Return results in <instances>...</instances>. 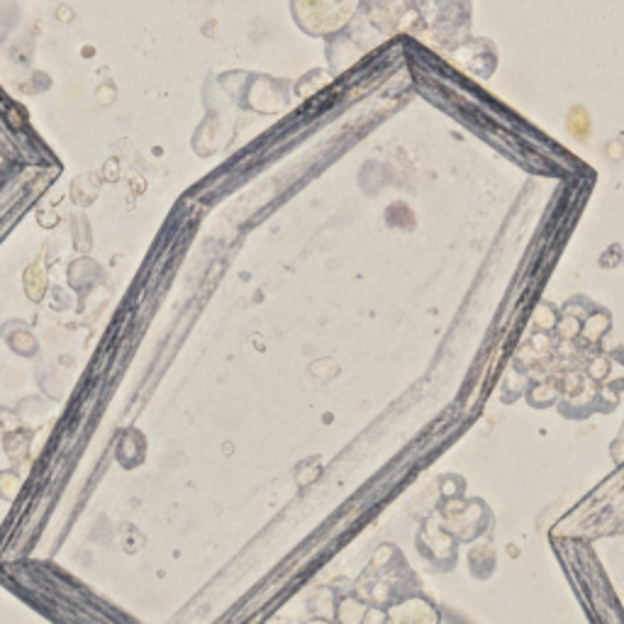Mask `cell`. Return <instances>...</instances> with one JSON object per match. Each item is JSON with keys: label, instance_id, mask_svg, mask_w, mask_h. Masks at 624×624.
I'll list each match as a JSON object with an SVG mask.
<instances>
[{"label": "cell", "instance_id": "1", "mask_svg": "<svg viewBox=\"0 0 624 624\" xmlns=\"http://www.w3.org/2000/svg\"><path fill=\"white\" fill-rule=\"evenodd\" d=\"M566 130L576 142H590L593 137V120H590V113L583 108V105H573L566 113Z\"/></svg>", "mask_w": 624, "mask_h": 624}]
</instances>
